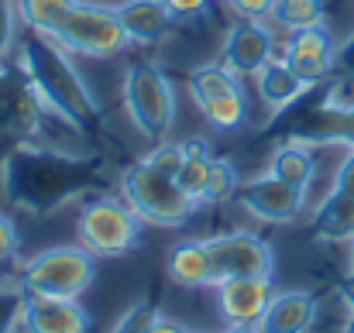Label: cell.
I'll return each mask as SVG.
<instances>
[{
	"instance_id": "1",
	"label": "cell",
	"mask_w": 354,
	"mask_h": 333,
	"mask_svg": "<svg viewBox=\"0 0 354 333\" xmlns=\"http://www.w3.org/2000/svg\"><path fill=\"white\" fill-rule=\"evenodd\" d=\"M100 182L97 165L80 155L21 144L0 162V196L31 217H48L83 200Z\"/></svg>"
},
{
	"instance_id": "2",
	"label": "cell",
	"mask_w": 354,
	"mask_h": 333,
	"mask_svg": "<svg viewBox=\"0 0 354 333\" xmlns=\"http://www.w3.org/2000/svg\"><path fill=\"white\" fill-rule=\"evenodd\" d=\"M17 66L24 69L31 86L38 90L41 104L59 120H66L69 127H76L83 134L100 124L104 111H100L93 90L86 86V79L80 76V69L73 66V59L66 55L62 45H55L52 38H45L38 31H31L17 45Z\"/></svg>"
},
{
	"instance_id": "3",
	"label": "cell",
	"mask_w": 354,
	"mask_h": 333,
	"mask_svg": "<svg viewBox=\"0 0 354 333\" xmlns=\"http://www.w3.org/2000/svg\"><path fill=\"white\" fill-rule=\"evenodd\" d=\"M120 196L141 217V223L151 227H183L196 217V200L183 193L172 175L158 172L145 158L120 175Z\"/></svg>"
},
{
	"instance_id": "4",
	"label": "cell",
	"mask_w": 354,
	"mask_h": 333,
	"mask_svg": "<svg viewBox=\"0 0 354 333\" xmlns=\"http://www.w3.org/2000/svg\"><path fill=\"white\" fill-rule=\"evenodd\" d=\"M97 278V254L80 247H48L38 251L31 261H24L17 285L28 296H55V299H76L83 296Z\"/></svg>"
},
{
	"instance_id": "5",
	"label": "cell",
	"mask_w": 354,
	"mask_h": 333,
	"mask_svg": "<svg viewBox=\"0 0 354 333\" xmlns=\"http://www.w3.org/2000/svg\"><path fill=\"white\" fill-rule=\"evenodd\" d=\"M124 111L131 117L134 131L148 141H162L176 120V90L172 79L155 62H134L124 73Z\"/></svg>"
},
{
	"instance_id": "6",
	"label": "cell",
	"mask_w": 354,
	"mask_h": 333,
	"mask_svg": "<svg viewBox=\"0 0 354 333\" xmlns=\"http://www.w3.org/2000/svg\"><path fill=\"white\" fill-rule=\"evenodd\" d=\"M80 244L97 258H120L141 244V217L114 196H93L76 217Z\"/></svg>"
},
{
	"instance_id": "7",
	"label": "cell",
	"mask_w": 354,
	"mask_h": 333,
	"mask_svg": "<svg viewBox=\"0 0 354 333\" xmlns=\"http://www.w3.org/2000/svg\"><path fill=\"white\" fill-rule=\"evenodd\" d=\"M52 41L62 45L66 52L86 55V59H111L131 45L118 17V7H104V3H90V0H76L69 7V14L59 24V31L52 35Z\"/></svg>"
},
{
	"instance_id": "8",
	"label": "cell",
	"mask_w": 354,
	"mask_h": 333,
	"mask_svg": "<svg viewBox=\"0 0 354 333\" xmlns=\"http://www.w3.org/2000/svg\"><path fill=\"white\" fill-rule=\"evenodd\" d=\"M207 254H210V268H214V285L224 278H241V275H265L272 278L275 272V251L265 237L251 234V230H231V234H217L207 237Z\"/></svg>"
},
{
	"instance_id": "9",
	"label": "cell",
	"mask_w": 354,
	"mask_h": 333,
	"mask_svg": "<svg viewBox=\"0 0 354 333\" xmlns=\"http://www.w3.org/2000/svg\"><path fill=\"white\" fill-rule=\"evenodd\" d=\"M45 104L38 97V90L31 86V79L24 76V69H0V134L14 137V141H31L41 127Z\"/></svg>"
},
{
	"instance_id": "10",
	"label": "cell",
	"mask_w": 354,
	"mask_h": 333,
	"mask_svg": "<svg viewBox=\"0 0 354 333\" xmlns=\"http://www.w3.org/2000/svg\"><path fill=\"white\" fill-rule=\"evenodd\" d=\"M237 203L265 223H296L303 213V203H306V189H296L289 182H279L275 175H261V179H251L244 186H237Z\"/></svg>"
},
{
	"instance_id": "11",
	"label": "cell",
	"mask_w": 354,
	"mask_h": 333,
	"mask_svg": "<svg viewBox=\"0 0 354 333\" xmlns=\"http://www.w3.org/2000/svg\"><path fill=\"white\" fill-rule=\"evenodd\" d=\"M282 59L289 62V69H292L303 83L320 86V83L334 73L337 41H334V35H330L324 24L299 28V31H289V41H286V48H282Z\"/></svg>"
},
{
	"instance_id": "12",
	"label": "cell",
	"mask_w": 354,
	"mask_h": 333,
	"mask_svg": "<svg viewBox=\"0 0 354 333\" xmlns=\"http://www.w3.org/2000/svg\"><path fill=\"white\" fill-rule=\"evenodd\" d=\"M275 55V35L265 28V21H237L224 38L221 62L237 76H258Z\"/></svg>"
},
{
	"instance_id": "13",
	"label": "cell",
	"mask_w": 354,
	"mask_h": 333,
	"mask_svg": "<svg viewBox=\"0 0 354 333\" xmlns=\"http://www.w3.org/2000/svg\"><path fill=\"white\" fill-rule=\"evenodd\" d=\"M272 299V278L265 275H241L217 282V310L227 323L254 327Z\"/></svg>"
},
{
	"instance_id": "14",
	"label": "cell",
	"mask_w": 354,
	"mask_h": 333,
	"mask_svg": "<svg viewBox=\"0 0 354 333\" xmlns=\"http://www.w3.org/2000/svg\"><path fill=\"white\" fill-rule=\"evenodd\" d=\"M24 333H90V313L76 299L28 296L21 310Z\"/></svg>"
},
{
	"instance_id": "15",
	"label": "cell",
	"mask_w": 354,
	"mask_h": 333,
	"mask_svg": "<svg viewBox=\"0 0 354 333\" xmlns=\"http://www.w3.org/2000/svg\"><path fill=\"white\" fill-rule=\"evenodd\" d=\"M317 320V296L303 289L272 292L265 313L258 316V333H310Z\"/></svg>"
},
{
	"instance_id": "16",
	"label": "cell",
	"mask_w": 354,
	"mask_h": 333,
	"mask_svg": "<svg viewBox=\"0 0 354 333\" xmlns=\"http://www.w3.org/2000/svg\"><path fill=\"white\" fill-rule=\"evenodd\" d=\"M118 17L127 31V41L134 45H155L169 35L176 14L165 0H124L118 3Z\"/></svg>"
},
{
	"instance_id": "17",
	"label": "cell",
	"mask_w": 354,
	"mask_h": 333,
	"mask_svg": "<svg viewBox=\"0 0 354 333\" xmlns=\"http://www.w3.org/2000/svg\"><path fill=\"white\" fill-rule=\"evenodd\" d=\"M254 86H258L261 104H265L268 111H275V113L296 107V104L313 90L310 83H303V79L289 69V62H286V59H272V62L254 76Z\"/></svg>"
},
{
	"instance_id": "18",
	"label": "cell",
	"mask_w": 354,
	"mask_h": 333,
	"mask_svg": "<svg viewBox=\"0 0 354 333\" xmlns=\"http://www.w3.org/2000/svg\"><path fill=\"white\" fill-rule=\"evenodd\" d=\"M310 234L320 244H351L354 240V196L330 189L324 196V203L313 210Z\"/></svg>"
},
{
	"instance_id": "19",
	"label": "cell",
	"mask_w": 354,
	"mask_h": 333,
	"mask_svg": "<svg viewBox=\"0 0 354 333\" xmlns=\"http://www.w3.org/2000/svg\"><path fill=\"white\" fill-rule=\"evenodd\" d=\"M165 272L183 289H207V285H214V268H210V254H207L203 240H179L169 251Z\"/></svg>"
},
{
	"instance_id": "20",
	"label": "cell",
	"mask_w": 354,
	"mask_h": 333,
	"mask_svg": "<svg viewBox=\"0 0 354 333\" xmlns=\"http://www.w3.org/2000/svg\"><path fill=\"white\" fill-rule=\"evenodd\" d=\"M268 175H275L279 182H289L296 189H306L317 175V158L310 151V144L303 141H286L282 148L272 151V162H268Z\"/></svg>"
},
{
	"instance_id": "21",
	"label": "cell",
	"mask_w": 354,
	"mask_h": 333,
	"mask_svg": "<svg viewBox=\"0 0 354 333\" xmlns=\"http://www.w3.org/2000/svg\"><path fill=\"white\" fill-rule=\"evenodd\" d=\"M183 151H186V158H183V165L176 172V182H179L183 193H189L196 203H203V186H207V172H210V158L214 155H210L207 141H200V137H186Z\"/></svg>"
},
{
	"instance_id": "22",
	"label": "cell",
	"mask_w": 354,
	"mask_h": 333,
	"mask_svg": "<svg viewBox=\"0 0 354 333\" xmlns=\"http://www.w3.org/2000/svg\"><path fill=\"white\" fill-rule=\"evenodd\" d=\"M76 0H14V14L21 24H28L31 31L52 38L59 31V24L66 21L69 7Z\"/></svg>"
},
{
	"instance_id": "23",
	"label": "cell",
	"mask_w": 354,
	"mask_h": 333,
	"mask_svg": "<svg viewBox=\"0 0 354 333\" xmlns=\"http://www.w3.org/2000/svg\"><path fill=\"white\" fill-rule=\"evenodd\" d=\"M196 111L207 117L210 127L217 131H237L244 127L248 120V100H244V90H231V93H217V97H203V100H193Z\"/></svg>"
},
{
	"instance_id": "24",
	"label": "cell",
	"mask_w": 354,
	"mask_h": 333,
	"mask_svg": "<svg viewBox=\"0 0 354 333\" xmlns=\"http://www.w3.org/2000/svg\"><path fill=\"white\" fill-rule=\"evenodd\" d=\"M324 10H327L324 0H275L272 21L286 31H299V28L324 24Z\"/></svg>"
},
{
	"instance_id": "25",
	"label": "cell",
	"mask_w": 354,
	"mask_h": 333,
	"mask_svg": "<svg viewBox=\"0 0 354 333\" xmlns=\"http://www.w3.org/2000/svg\"><path fill=\"white\" fill-rule=\"evenodd\" d=\"M237 169L231 165V158H210V172H207V186H203V200L207 203H224L237 193Z\"/></svg>"
},
{
	"instance_id": "26",
	"label": "cell",
	"mask_w": 354,
	"mask_h": 333,
	"mask_svg": "<svg viewBox=\"0 0 354 333\" xmlns=\"http://www.w3.org/2000/svg\"><path fill=\"white\" fill-rule=\"evenodd\" d=\"M155 316H158V310H155L148 299H141V303H131V306L120 313V320L114 323V330H111V333H151Z\"/></svg>"
},
{
	"instance_id": "27",
	"label": "cell",
	"mask_w": 354,
	"mask_h": 333,
	"mask_svg": "<svg viewBox=\"0 0 354 333\" xmlns=\"http://www.w3.org/2000/svg\"><path fill=\"white\" fill-rule=\"evenodd\" d=\"M24 299L28 292L21 285H0V333H14V327H21Z\"/></svg>"
},
{
	"instance_id": "28",
	"label": "cell",
	"mask_w": 354,
	"mask_h": 333,
	"mask_svg": "<svg viewBox=\"0 0 354 333\" xmlns=\"http://www.w3.org/2000/svg\"><path fill=\"white\" fill-rule=\"evenodd\" d=\"M183 158H186L183 141H158V144L145 155V162H148V165H155L158 172H165V175H172V179H176V172H179Z\"/></svg>"
},
{
	"instance_id": "29",
	"label": "cell",
	"mask_w": 354,
	"mask_h": 333,
	"mask_svg": "<svg viewBox=\"0 0 354 333\" xmlns=\"http://www.w3.org/2000/svg\"><path fill=\"white\" fill-rule=\"evenodd\" d=\"M17 247H21V234H17V223L10 220L7 213H0V272L17 258Z\"/></svg>"
},
{
	"instance_id": "30",
	"label": "cell",
	"mask_w": 354,
	"mask_h": 333,
	"mask_svg": "<svg viewBox=\"0 0 354 333\" xmlns=\"http://www.w3.org/2000/svg\"><path fill=\"white\" fill-rule=\"evenodd\" d=\"M227 10L237 21H265L275 10V0H227Z\"/></svg>"
},
{
	"instance_id": "31",
	"label": "cell",
	"mask_w": 354,
	"mask_h": 333,
	"mask_svg": "<svg viewBox=\"0 0 354 333\" xmlns=\"http://www.w3.org/2000/svg\"><path fill=\"white\" fill-rule=\"evenodd\" d=\"M14 24H17L14 3H10V0H0V59H3L7 48L14 45Z\"/></svg>"
},
{
	"instance_id": "32",
	"label": "cell",
	"mask_w": 354,
	"mask_h": 333,
	"mask_svg": "<svg viewBox=\"0 0 354 333\" xmlns=\"http://www.w3.org/2000/svg\"><path fill=\"white\" fill-rule=\"evenodd\" d=\"M334 189L354 196V148H348V155L341 158V165H337V172H334Z\"/></svg>"
},
{
	"instance_id": "33",
	"label": "cell",
	"mask_w": 354,
	"mask_h": 333,
	"mask_svg": "<svg viewBox=\"0 0 354 333\" xmlns=\"http://www.w3.org/2000/svg\"><path fill=\"white\" fill-rule=\"evenodd\" d=\"M165 3H169V10H172L176 17H196V14L207 10L210 0H165Z\"/></svg>"
},
{
	"instance_id": "34",
	"label": "cell",
	"mask_w": 354,
	"mask_h": 333,
	"mask_svg": "<svg viewBox=\"0 0 354 333\" xmlns=\"http://www.w3.org/2000/svg\"><path fill=\"white\" fill-rule=\"evenodd\" d=\"M334 69H341L344 76L354 79V35L344 41V45H337V62H334Z\"/></svg>"
},
{
	"instance_id": "35",
	"label": "cell",
	"mask_w": 354,
	"mask_h": 333,
	"mask_svg": "<svg viewBox=\"0 0 354 333\" xmlns=\"http://www.w3.org/2000/svg\"><path fill=\"white\" fill-rule=\"evenodd\" d=\"M151 333H189L183 323H176V320H169V316H155V323H151Z\"/></svg>"
},
{
	"instance_id": "36",
	"label": "cell",
	"mask_w": 354,
	"mask_h": 333,
	"mask_svg": "<svg viewBox=\"0 0 354 333\" xmlns=\"http://www.w3.org/2000/svg\"><path fill=\"white\" fill-rule=\"evenodd\" d=\"M337 292H341V299H344V306H348V310H351V313H354V275H348V278L341 282V289H337Z\"/></svg>"
},
{
	"instance_id": "37",
	"label": "cell",
	"mask_w": 354,
	"mask_h": 333,
	"mask_svg": "<svg viewBox=\"0 0 354 333\" xmlns=\"http://www.w3.org/2000/svg\"><path fill=\"white\" fill-rule=\"evenodd\" d=\"M221 333H258L254 327H237V323H227V330H221Z\"/></svg>"
},
{
	"instance_id": "38",
	"label": "cell",
	"mask_w": 354,
	"mask_h": 333,
	"mask_svg": "<svg viewBox=\"0 0 354 333\" xmlns=\"http://www.w3.org/2000/svg\"><path fill=\"white\" fill-rule=\"evenodd\" d=\"M348 275H354V240H351V258H348Z\"/></svg>"
},
{
	"instance_id": "39",
	"label": "cell",
	"mask_w": 354,
	"mask_h": 333,
	"mask_svg": "<svg viewBox=\"0 0 354 333\" xmlns=\"http://www.w3.org/2000/svg\"><path fill=\"white\" fill-rule=\"evenodd\" d=\"M341 333H354V313H351V320L344 323V330H341Z\"/></svg>"
}]
</instances>
